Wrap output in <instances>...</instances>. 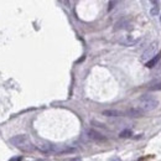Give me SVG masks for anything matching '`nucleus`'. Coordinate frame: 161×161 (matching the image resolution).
<instances>
[{
	"label": "nucleus",
	"instance_id": "obj_4",
	"mask_svg": "<svg viewBox=\"0 0 161 161\" xmlns=\"http://www.w3.org/2000/svg\"><path fill=\"white\" fill-rule=\"evenodd\" d=\"M86 134H87L88 139L93 140V141H97V143H103V141H107V136H104V135L101 134L99 131L94 130V129H88Z\"/></svg>",
	"mask_w": 161,
	"mask_h": 161
},
{
	"label": "nucleus",
	"instance_id": "obj_10",
	"mask_svg": "<svg viewBox=\"0 0 161 161\" xmlns=\"http://www.w3.org/2000/svg\"><path fill=\"white\" fill-rule=\"evenodd\" d=\"M127 26V20H122V21H119L115 24V27H114V30H120L123 27Z\"/></svg>",
	"mask_w": 161,
	"mask_h": 161
},
{
	"label": "nucleus",
	"instance_id": "obj_12",
	"mask_svg": "<svg viewBox=\"0 0 161 161\" xmlns=\"http://www.w3.org/2000/svg\"><path fill=\"white\" fill-rule=\"evenodd\" d=\"M159 13H160L159 6H154V8L151 9V11H150V14H151L153 16H156V15H159Z\"/></svg>",
	"mask_w": 161,
	"mask_h": 161
},
{
	"label": "nucleus",
	"instance_id": "obj_6",
	"mask_svg": "<svg viewBox=\"0 0 161 161\" xmlns=\"http://www.w3.org/2000/svg\"><path fill=\"white\" fill-rule=\"evenodd\" d=\"M139 37H134V36H125L123 40H120L119 42H120L122 45H124V46H133V45H135V44H138L139 42Z\"/></svg>",
	"mask_w": 161,
	"mask_h": 161
},
{
	"label": "nucleus",
	"instance_id": "obj_2",
	"mask_svg": "<svg viewBox=\"0 0 161 161\" xmlns=\"http://www.w3.org/2000/svg\"><path fill=\"white\" fill-rule=\"evenodd\" d=\"M159 105V101L154 96L150 94H144L139 98V108L143 112H151L156 109Z\"/></svg>",
	"mask_w": 161,
	"mask_h": 161
},
{
	"label": "nucleus",
	"instance_id": "obj_14",
	"mask_svg": "<svg viewBox=\"0 0 161 161\" xmlns=\"http://www.w3.org/2000/svg\"><path fill=\"white\" fill-rule=\"evenodd\" d=\"M109 161H122V159H119V157H112Z\"/></svg>",
	"mask_w": 161,
	"mask_h": 161
},
{
	"label": "nucleus",
	"instance_id": "obj_5",
	"mask_svg": "<svg viewBox=\"0 0 161 161\" xmlns=\"http://www.w3.org/2000/svg\"><path fill=\"white\" fill-rule=\"evenodd\" d=\"M144 113H145V112H143L139 107H133V108H129L124 114H125V115H128V117L140 118V117H143V115H144Z\"/></svg>",
	"mask_w": 161,
	"mask_h": 161
},
{
	"label": "nucleus",
	"instance_id": "obj_15",
	"mask_svg": "<svg viewBox=\"0 0 161 161\" xmlns=\"http://www.w3.org/2000/svg\"><path fill=\"white\" fill-rule=\"evenodd\" d=\"M21 160V157H16V159H10L9 161H20Z\"/></svg>",
	"mask_w": 161,
	"mask_h": 161
},
{
	"label": "nucleus",
	"instance_id": "obj_3",
	"mask_svg": "<svg viewBox=\"0 0 161 161\" xmlns=\"http://www.w3.org/2000/svg\"><path fill=\"white\" fill-rule=\"evenodd\" d=\"M157 51H159V44L156 42V41H154V42L150 44V45L148 46V49L144 51L141 60L145 61V62L150 61V60L154 58V57L157 55Z\"/></svg>",
	"mask_w": 161,
	"mask_h": 161
},
{
	"label": "nucleus",
	"instance_id": "obj_16",
	"mask_svg": "<svg viewBox=\"0 0 161 161\" xmlns=\"http://www.w3.org/2000/svg\"><path fill=\"white\" fill-rule=\"evenodd\" d=\"M72 161H81V160H78V159H76V160H72Z\"/></svg>",
	"mask_w": 161,
	"mask_h": 161
},
{
	"label": "nucleus",
	"instance_id": "obj_8",
	"mask_svg": "<svg viewBox=\"0 0 161 161\" xmlns=\"http://www.w3.org/2000/svg\"><path fill=\"white\" fill-rule=\"evenodd\" d=\"M160 55H156L154 57V58H151L150 61H148V62H145V66L148 67V68H153L154 66H156L157 65V62H159V60H160Z\"/></svg>",
	"mask_w": 161,
	"mask_h": 161
},
{
	"label": "nucleus",
	"instance_id": "obj_7",
	"mask_svg": "<svg viewBox=\"0 0 161 161\" xmlns=\"http://www.w3.org/2000/svg\"><path fill=\"white\" fill-rule=\"evenodd\" d=\"M103 115H105V117H122V115H124V113L120 110H115V109H108V110L103 112Z\"/></svg>",
	"mask_w": 161,
	"mask_h": 161
},
{
	"label": "nucleus",
	"instance_id": "obj_9",
	"mask_svg": "<svg viewBox=\"0 0 161 161\" xmlns=\"http://www.w3.org/2000/svg\"><path fill=\"white\" fill-rule=\"evenodd\" d=\"M131 135H133L131 130H129V129H127V130H123V131H120V134H119V136H120V138H130Z\"/></svg>",
	"mask_w": 161,
	"mask_h": 161
},
{
	"label": "nucleus",
	"instance_id": "obj_11",
	"mask_svg": "<svg viewBox=\"0 0 161 161\" xmlns=\"http://www.w3.org/2000/svg\"><path fill=\"white\" fill-rule=\"evenodd\" d=\"M149 91H161V82L160 83H156L151 87H149Z\"/></svg>",
	"mask_w": 161,
	"mask_h": 161
},
{
	"label": "nucleus",
	"instance_id": "obj_13",
	"mask_svg": "<svg viewBox=\"0 0 161 161\" xmlns=\"http://www.w3.org/2000/svg\"><path fill=\"white\" fill-rule=\"evenodd\" d=\"M109 6H108V10H109V11H110V10L114 8V5H117V1H109Z\"/></svg>",
	"mask_w": 161,
	"mask_h": 161
},
{
	"label": "nucleus",
	"instance_id": "obj_1",
	"mask_svg": "<svg viewBox=\"0 0 161 161\" xmlns=\"http://www.w3.org/2000/svg\"><path fill=\"white\" fill-rule=\"evenodd\" d=\"M10 143H11L15 148H18L22 151H31L35 146L34 144L31 143L30 138L27 136L26 134H19V135H15L10 139Z\"/></svg>",
	"mask_w": 161,
	"mask_h": 161
}]
</instances>
